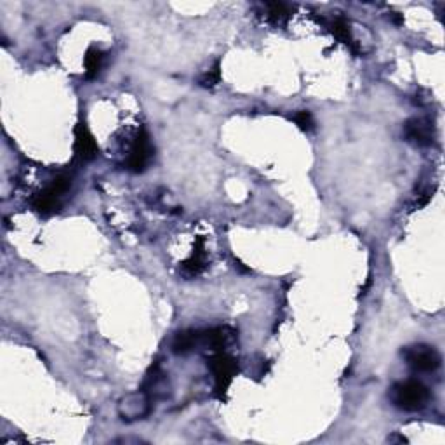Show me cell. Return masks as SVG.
<instances>
[{"label": "cell", "instance_id": "obj_1", "mask_svg": "<svg viewBox=\"0 0 445 445\" xmlns=\"http://www.w3.org/2000/svg\"><path fill=\"white\" fill-rule=\"evenodd\" d=\"M390 399H392L393 405L399 407L400 411L416 412L421 411L428 404L430 392L418 379H405V381L397 383L390 390Z\"/></svg>", "mask_w": 445, "mask_h": 445}, {"label": "cell", "instance_id": "obj_2", "mask_svg": "<svg viewBox=\"0 0 445 445\" xmlns=\"http://www.w3.org/2000/svg\"><path fill=\"white\" fill-rule=\"evenodd\" d=\"M405 364L418 372H433L440 367V353L433 346L414 345L402 352Z\"/></svg>", "mask_w": 445, "mask_h": 445}, {"label": "cell", "instance_id": "obj_3", "mask_svg": "<svg viewBox=\"0 0 445 445\" xmlns=\"http://www.w3.org/2000/svg\"><path fill=\"white\" fill-rule=\"evenodd\" d=\"M209 367H211L212 376H214L216 393H218L219 397H223L224 393H226V390L230 388L233 378L237 376V362H235V358L226 355V353L218 352L209 358Z\"/></svg>", "mask_w": 445, "mask_h": 445}, {"label": "cell", "instance_id": "obj_4", "mask_svg": "<svg viewBox=\"0 0 445 445\" xmlns=\"http://www.w3.org/2000/svg\"><path fill=\"white\" fill-rule=\"evenodd\" d=\"M150 400L151 399L143 392V390L134 392V393H128V395L122 397L121 402H118L117 405L118 416L128 423L137 421V419H144L151 411Z\"/></svg>", "mask_w": 445, "mask_h": 445}, {"label": "cell", "instance_id": "obj_5", "mask_svg": "<svg viewBox=\"0 0 445 445\" xmlns=\"http://www.w3.org/2000/svg\"><path fill=\"white\" fill-rule=\"evenodd\" d=\"M151 158H153V144H151L148 132L141 129L136 139H134L131 151H129L125 167L131 172H143L151 162Z\"/></svg>", "mask_w": 445, "mask_h": 445}, {"label": "cell", "instance_id": "obj_6", "mask_svg": "<svg viewBox=\"0 0 445 445\" xmlns=\"http://www.w3.org/2000/svg\"><path fill=\"white\" fill-rule=\"evenodd\" d=\"M404 137L416 146H432L435 139L432 122L421 117L409 118L404 124Z\"/></svg>", "mask_w": 445, "mask_h": 445}, {"label": "cell", "instance_id": "obj_7", "mask_svg": "<svg viewBox=\"0 0 445 445\" xmlns=\"http://www.w3.org/2000/svg\"><path fill=\"white\" fill-rule=\"evenodd\" d=\"M75 153H77V157L84 162L93 160V158H96L97 153H100L96 139H94V136L90 134L85 122H81V124L75 128Z\"/></svg>", "mask_w": 445, "mask_h": 445}, {"label": "cell", "instance_id": "obj_8", "mask_svg": "<svg viewBox=\"0 0 445 445\" xmlns=\"http://www.w3.org/2000/svg\"><path fill=\"white\" fill-rule=\"evenodd\" d=\"M144 393H146L150 399H164L169 393V385H167V378L162 372L160 365L155 364L153 367L148 371L146 378H144L143 386H141Z\"/></svg>", "mask_w": 445, "mask_h": 445}, {"label": "cell", "instance_id": "obj_9", "mask_svg": "<svg viewBox=\"0 0 445 445\" xmlns=\"http://www.w3.org/2000/svg\"><path fill=\"white\" fill-rule=\"evenodd\" d=\"M233 339V331L230 327H216L202 332L200 346H207L212 353L223 352L226 345H230Z\"/></svg>", "mask_w": 445, "mask_h": 445}, {"label": "cell", "instance_id": "obj_10", "mask_svg": "<svg viewBox=\"0 0 445 445\" xmlns=\"http://www.w3.org/2000/svg\"><path fill=\"white\" fill-rule=\"evenodd\" d=\"M207 266V261H205V249H204V240L198 238L197 244H195L193 254L186 259V261L181 263V273L186 278H193L197 275H200L202 271Z\"/></svg>", "mask_w": 445, "mask_h": 445}, {"label": "cell", "instance_id": "obj_11", "mask_svg": "<svg viewBox=\"0 0 445 445\" xmlns=\"http://www.w3.org/2000/svg\"><path fill=\"white\" fill-rule=\"evenodd\" d=\"M200 343L202 332L193 331V329H186V331H181L176 334L174 341H172V352H174L176 355H186V353L198 348Z\"/></svg>", "mask_w": 445, "mask_h": 445}, {"label": "cell", "instance_id": "obj_12", "mask_svg": "<svg viewBox=\"0 0 445 445\" xmlns=\"http://www.w3.org/2000/svg\"><path fill=\"white\" fill-rule=\"evenodd\" d=\"M329 27H331V32L334 34V37L338 39L339 42H343V44L352 47L353 53H358V46H357V42L353 41V37H352L350 23L345 20V18L336 16L334 20L331 21V25H329Z\"/></svg>", "mask_w": 445, "mask_h": 445}, {"label": "cell", "instance_id": "obj_13", "mask_svg": "<svg viewBox=\"0 0 445 445\" xmlns=\"http://www.w3.org/2000/svg\"><path fill=\"white\" fill-rule=\"evenodd\" d=\"M266 7V18L275 25H282L292 16V13L296 11V7L292 4L285 2H268L265 4Z\"/></svg>", "mask_w": 445, "mask_h": 445}, {"label": "cell", "instance_id": "obj_14", "mask_svg": "<svg viewBox=\"0 0 445 445\" xmlns=\"http://www.w3.org/2000/svg\"><path fill=\"white\" fill-rule=\"evenodd\" d=\"M104 53L97 47H89L88 53L84 56V67H85V78L93 81L100 75L101 68H103Z\"/></svg>", "mask_w": 445, "mask_h": 445}, {"label": "cell", "instance_id": "obj_15", "mask_svg": "<svg viewBox=\"0 0 445 445\" xmlns=\"http://www.w3.org/2000/svg\"><path fill=\"white\" fill-rule=\"evenodd\" d=\"M60 200L61 198L54 197L49 190H42L41 193L35 195L32 204H34L35 211L47 216V214H53V212H56L57 209H60Z\"/></svg>", "mask_w": 445, "mask_h": 445}, {"label": "cell", "instance_id": "obj_16", "mask_svg": "<svg viewBox=\"0 0 445 445\" xmlns=\"http://www.w3.org/2000/svg\"><path fill=\"white\" fill-rule=\"evenodd\" d=\"M292 121H294V124L298 125L301 131L305 132H310L315 129V121H313V115L310 114L308 110H299L296 111L294 115H292Z\"/></svg>", "mask_w": 445, "mask_h": 445}, {"label": "cell", "instance_id": "obj_17", "mask_svg": "<svg viewBox=\"0 0 445 445\" xmlns=\"http://www.w3.org/2000/svg\"><path fill=\"white\" fill-rule=\"evenodd\" d=\"M219 81H221V74H219V64H216L212 70L205 71V74L202 75L198 84H200L202 88H214Z\"/></svg>", "mask_w": 445, "mask_h": 445}]
</instances>
